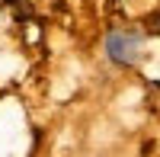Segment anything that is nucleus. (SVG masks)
<instances>
[{"mask_svg": "<svg viewBox=\"0 0 160 157\" xmlns=\"http://www.w3.org/2000/svg\"><path fill=\"white\" fill-rule=\"evenodd\" d=\"M102 51L115 68H135L144 55V32L135 26H112L102 38Z\"/></svg>", "mask_w": 160, "mask_h": 157, "instance_id": "nucleus-1", "label": "nucleus"}, {"mask_svg": "<svg viewBox=\"0 0 160 157\" xmlns=\"http://www.w3.org/2000/svg\"><path fill=\"white\" fill-rule=\"evenodd\" d=\"M148 29H151V32H160V10L148 16Z\"/></svg>", "mask_w": 160, "mask_h": 157, "instance_id": "nucleus-2", "label": "nucleus"}]
</instances>
